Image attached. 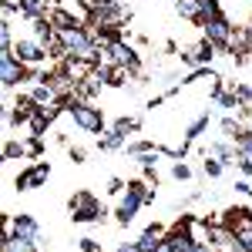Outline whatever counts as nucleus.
I'll return each mask as SVG.
<instances>
[{"mask_svg": "<svg viewBox=\"0 0 252 252\" xmlns=\"http://www.w3.org/2000/svg\"><path fill=\"white\" fill-rule=\"evenodd\" d=\"M175 10L189 20H202V3L198 0H175Z\"/></svg>", "mask_w": 252, "mask_h": 252, "instance_id": "obj_14", "label": "nucleus"}, {"mask_svg": "<svg viewBox=\"0 0 252 252\" xmlns=\"http://www.w3.org/2000/svg\"><path fill=\"white\" fill-rule=\"evenodd\" d=\"M222 131H225L229 138H239V135H242V128H239V121H232V118H225V121H222Z\"/></svg>", "mask_w": 252, "mask_h": 252, "instance_id": "obj_23", "label": "nucleus"}, {"mask_svg": "<svg viewBox=\"0 0 252 252\" xmlns=\"http://www.w3.org/2000/svg\"><path fill=\"white\" fill-rule=\"evenodd\" d=\"M115 128L121 131V135H128V131H138V128H141V121H138V118H118Z\"/></svg>", "mask_w": 252, "mask_h": 252, "instance_id": "obj_19", "label": "nucleus"}, {"mask_svg": "<svg viewBox=\"0 0 252 252\" xmlns=\"http://www.w3.org/2000/svg\"><path fill=\"white\" fill-rule=\"evenodd\" d=\"M14 58L31 67V64H40V61L51 58V54H47V47H44L40 40H17V44H14Z\"/></svg>", "mask_w": 252, "mask_h": 252, "instance_id": "obj_7", "label": "nucleus"}, {"mask_svg": "<svg viewBox=\"0 0 252 252\" xmlns=\"http://www.w3.org/2000/svg\"><path fill=\"white\" fill-rule=\"evenodd\" d=\"M212 58H215V44H212V40H202V44H195V47H185V51H182V61H185V64H195V67H205Z\"/></svg>", "mask_w": 252, "mask_h": 252, "instance_id": "obj_9", "label": "nucleus"}, {"mask_svg": "<svg viewBox=\"0 0 252 252\" xmlns=\"http://www.w3.org/2000/svg\"><path fill=\"white\" fill-rule=\"evenodd\" d=\"M118 252H141L138 242H125V246H118Z\"/></svg>", "mask_w": 252, "mask_h": 252, "instance_id": "obj_31", "label": "nucleus"}, {"mask_svg": "<svg viewBox=\"0 0 252 252\" xmlns=\"http://www.w3.org/2000/svg\"><path fill=\"white\" fill-rule=\"evenodd\" d=\"M172 175H175V178H178V182H185V178H192V172H189V165H182V158H178V161H175Z\"/></svg>", "mask_w": 252, "mask_h": 252, "instance_id": "obj_25", "label": "nucleus"}, {"mask_svg": "<svg viewBox=\"0 0 252 252\" xmlns=\"http://www.w3.org/2000/svg\"><path fill=\"white\" fill-rule=\"evenodd\" d=\"M40 148H44V141H40V135H34L31 141H27V155L34 158V155H40Z\"/></svg>", "mask_w": 252, "mask_h": 252, "instance_id": "obj_26", "label": "nucleus"}, {"mask_svg": "<svg viewBox=\"0 0 252 252\" xmlns=\"http://www.w3.org/2000/svg\"><path fill=\"white\" fill-rule=\"evenodd\" d=\"M121 145H125V135H121V131H118V128H111V131H108V135L101 138V152H118V148H121Z\"/></svg>", "mask_w": 252, "mask_h": 252, "instance_id": "obj_15", "label": "nucleus"}, {"mask_svg": "<svg viewBox=\"0 0 252 252\" xmlns=\"http://www.w3.org/2000/svg\"><path fill=\"white\" fill-rule=\"evenodd\" d=\"M47 175H51V165H47V161H34L31 168H24V172L14 178V185H17L20 192H31V189H40V185L47 182Z\"/></svg>", "mask_w": 252, "mask_h": 252, "instance_id": "obj_6", "label": "nucleus"}, {"mask_svg": "<svg viewBox=\"0 0 252 252\" xmlns=\"http://www.w3.org/2000/svg\"><path fill=\"white\" fill-rule=\"evenodd\" d=\"M205 155L219 158V161H229V158H232V148H229V145H212V148H209Z\"/></svg>", "mask_w": 252, "mask_h": 252, "instance_id": "obj_21", "label": "nucleus"}, {"mask_svg": "<svg viewBox=\"0 0 252 252\" xmlns=\"http://www.w3.org/2000/svg\"><path fill=\"white\" fill-rule=\"evenodd\" d=\"M24 155H27V145H20V141H7V145H3V158H7V161L24 158Z\"/></svg>", "mask_w": 252, "mask_h": 252, "instance_id": "obj_16", "label": "nucleus"}, {"mask_svg": "<svg viewBox=\"0 0 252 252\" xmlns=\"http://www.w3.org/2000/svg\"><path fill=\"white\" fill-rule=\"evenodd\" d=\"M222 165H225V161H219V158L205 155V175H209V178H219V175H222Z\"/></svg>", "mask_w": 252, "mask_h": 252, "instance_id": "obj_20", "label": "nucleus"}, {"mask_svg": "<svg viewBox=\"0 0 252 252\" xmlns=\"http://www.w3.org/2000/svg\"><path fill=\"white\" fill-rule=\"evenodd\" d=\"M10 232H17V235H31V239H40V229H37V222L31 219V215H14L10 219Z\"/></svg>", "mask_w": 252, "mask_h": 252, "instance_id": "obj_12", "label": "nucleus"}, {"mask_svg": "<svg viewBox=\"0 0 252 252\" xmlns=\"http://www.w3.org/2000/svg\"><path fill=\"white\" fill-rule=\"evenodd\" d=\"M67 111H71V118H74V125L78 128H84V131H91V135H97L101 128H104V118H101V108H91L88 101H78V97H64L61 101Z\"/></svg>", "mask_w": 252, "mask_h": 252, "instance_id": "obj_1", "label": "nucleus"}, {"mask_svg": "<svg viewBox=\"0 0 252 252\" xmlns=\"http://www.w3.org/2000/svg\"><path fill=\"white\" fill-rule=\"evenodd\" d=\"M81 249L84 252H101V246H97L94 239H81Z\"/></svg>", "mask_w": 252, "mask_h": 252, "instance_id": "obj_28", "label": "nucleus"}, {"mask_svg": "<svg viewBox=\"0 0 252 252\" xmlns=\"http://www.w3.org/2000/svg\"><path fill=\"white\" fill-rule=\"evenodd\" d=\"M108 54H111V61H115L118 67H131V71H138V54L125 44V40H115V44L108 47Z\"/></svg>", "mask_w": 252, "mask_h": 252, "instance_id": "obj_10", "label": "nucleus"}, {"mask_svg": "<svg viewBox=\"0 0 252 252\" xmlns=\"http://www.w3.org/2000/svg\"><path fill=\"white\" fill-rule=\"evenodd\" d=\"M3 252H37V239L7 232V239H3Z\"/></svg>", "mask_w": 252, "mask_h": 252, "instance_id": "obj_11", "label": "nucleus"}, {"mask_svg": "<svg viewBox=\"0 0 252 252\" xmlns=\"http://www.w3.org/2000/svg\"><path fill=\"white\" fill-rule=\"evenodd\" d=\"M84 158H88L84 148H71V161H84Z\"/></svg>", "mask_w": 252, "mask_h": 252, "instance_id": "obj_30", "label": "nucleus"}, {"mask_svg": "<svg viewBox=\"0 0 252 252\" xmlns=\"http://www.w3.org/2000/svg\"><path fill=\"white\" fill-rule=\"evenodd\" d=\"M145 195H148L145 182H131V185H128V195H125L121 205H118V222H121V225H128L138 215V209L145 205Z\"/></svg>", "mask_w": 252, "mask_h": 252, "instance_id": "obj_3", "label": "nucleus"}, {"mask_svg": "<svg viewBox=\"0 0 252 252\" xmlns=\"http://www.w3.org/2000/svg\"><path fill=\"white\" fill-rule=\"evenodd\" d=\"M47 125H51V118L44 115V108H37V115L31 118V131H34V135H44V131H47Z\"/></svg>", "mask_w": 252, "mask_h": 252, "instance_id": "obj_17", "label": "nucleus"}, {"mask_svg": "<svg viewBox=\"0 0 252 252\" xmlns=\"http://www.w3.org/2000/svg\"><path fill=\"white\" fill-rule=\"evenodd\" d=\"M232 24H229V20L222 17V14H219V17H212L209 20V24H205V40H212L215 47H222V51H232Z\"/></svg>", "mask_w": 252, "mask_h": 252, "instance_id": "obj_5", "label": "nucleus"}, {"mask_svg": "<svg viewBox=\"0 0 252 252\" xmlns=\"http://www.w3.org/2000/svg\"><path fill=\"white\" fill-rule=\"evenodd\" d=\"M47 20L54 24V31H71V27H78V20H74V14H67V10H51L47 14Z\"/></svg>", "mask_w": 252, "mask_h": 252, "instance_id": "obj_13", "label": "nucleus"}, {"mask_svg": "<svg viewBox=\"0 0 252 252\" xmlns=\"http://www.w3.org/2000/svg\"><path fill=\"white\" fill-rule=\"evenodd\" d=\"M189 252H212V249H209V242H195Z\"/></svg>", "mask_w": 252, "mask_h": 252, "instance_id": "obj_32", "label": "nucleus"}, {"mask_svg": "<svg viewBox=\"0 0 252 252\" xmlns=\"http://www.w3.org/2000/svg\"><path fill=\"white\" fill-rule=\"evenodd\" d=\"M155 145L152 141H135V145H128V155H145V152H152Z\"/></svg>", "mask_w": 252, "mask_h": 252, "instance_id": "obj_24", "label": "nucleus"}, {"mask_svg": "<svg viewBox=\"0 0 252 252\" xmlns=\"http://www.w3.org/2000/svg\"><path fill=\"white\" fill-rule=\"evenodd\" d=\"M37 108H40V104H37L31 94H20L17 104L7 111V125H24V121H31V118L37 115Z\"/></svg>", "mask_w": 252, "mask_h": 252, "instance_id": "obj_8", "label": "nucleus"}, {"mask_svg": "<svg viewBox=\"0 0 252 252\" xmlns=\"http://www.w3.org/2000/svg\"><path fill=\"white\" fill-rule=\"evenodd\" d=\"M67 209H71V219H74V222H104V215H108L97 205V198L91 192H78L67 202Z\"/></svg>", "mask_w": 252, "mask_h": 252, "instance_id": "obj_2", "label": "nucleus"}, {"mask_svg": "<svg viewBox=\"0 0 252 252\" xmlns=\"http://www.w3.org/2000/svg\"><path fill=\"white\" fill-rule=\"evenodd\" d=\"M24 78H27V64H20L14 58V51H3L0 54V81H3V88H17Z\"/></svg>", "mask_w": 252, "mask_h": 252, "instance_id": "obj_4", "label": "nucleus"}, {"mask_svg": "<svg viewBox=\"0 0 252 252\" xmlns=\"http://www.w3.org/2000/svg\"><path fill=\"white\" fill-rule=\"evenodd\" d=\"M235 145H239V155H252V131H242L235 138Z\"/></svg>", "mask_w": 252, "mask_h": 252, "instance_id": "obj_22", "label": "nucleus"}, {"mask_svg": "<svg viewBox=\"0 0 252 252\" xmlns=\"http://www.w3.org/2000/svg\"><path fill=\"white\" fill-rule=\"evenodd\" d=\"M239 168L246 175H252V155H239Z\"/></svg>", "mask_w": 252, "mask_h": 252, "instance_id": "obj_27", "label": "nucleus"}, {"mask_svg": "<svg viewBox=\"0 0 252 252\" xmlns=\"http://www.w3.org/2000/svg\"><path fill=\"white\" fill-rule=\"evenodd\" d=\"M121 189H125V182H121V178H111V182H108V192H111V195H118Z\"/></svg>", "mask_w": 252, "mask_h": 252, "instance_id": "obj_29", "label": "nucleus"}, {"mask_svg": "<svg viewBox=\"0 0 252 252\" xmlns=\"http://www.w3.org/2000/svg\"><path fill=\"white\" fill-rule=\"evenodd\" d=\"M205 128H209V115H202V118H198V121H195V125H192V128L185 131V141L192 145V141H195V138H198V135H202Z\"/></svg>", "mask_w": 252, "mask_h": 252, "instance_id": "obj_18", "label": "nucleus"}]
</instances>
